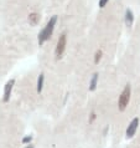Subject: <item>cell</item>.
<instances>
[{
	"mask_svg": "<svg viewBox=\"0 0 140 148\" xmlns=\"http://www.w3.org/2000/svg\"><path fill=\"white\" fill-rule=\"evenodd\" d=\"M57 24V15H53L52 18L48 20L46 26H45L42 30H41L39 32V38H37V42L39 45L41 46V45H43L46 41L51 38V35L53 34V30H55V26Z\"/></svg>",
	"mask_w": 140,
	"mask_h": 148,
	"instance_id": "obj_1",
	"label": "cell"
},
{
	"mask_svg": "<svg viewBox=\"0 0 140 148\" xmlns=\"http://www.w3.org/2000/svg\"><path fill=\"white\" fill-rule=\"evenodd\" d=\"M130 96H131V86L128 84L124 87V90H123V92L120 93V96H119V100H118L119 111H124L126 108V106L130 101Z\"/></svg>",
	"mask_w": 140,
	"mask_h": 148,
	"instance_id": "obj_2",
	"label": "cell"
},
{
	"mask_svg": "<svg viewBox=\"0 0 140 148\" xmlns=\"http://www.w3.org/2000/svg\"><path fill=\"white\" fill-rule=\"evenodd\" d=\"M66 45H67V34L63 32L61 34V36L58 38V41H57L56 49H55V56L56 59H61L63 55V52L66 50Z\"/></svg>",
	"mask_w": 140,
	"mask_h": 148,
	"instance_id": "obj_3",
	"label": "cell"
},
{
	"mask_svg": "<svg viewBox=\"0 0 140 148\" xmlns=\"http://www.w3.org/2000/svg\"><path fill=\"white\" fill-rule=\"evenodd\" d=\"M14 85H15V80L14 79H11L6 82V85H5V87H4V97H3V101L5 102H9L10 100V96H11V91H13V87H14Z\"/></svg>",
	"mask_w": 140,
	"mask_h": 148,
	"instance_id": "obj_4",
	"label": "cell"
},
{
	"mask_svg": "<svg viewBox=\"0 0 140 148\" xmlns=\"http://www.w3.org/2000/svg\"><path fill=\"white\" fill-rule=\"evenodd\" d=\"M138 126H139V118L135 117L134 120L129 123V126H128V128H126L125 134L128 138H131L135 134V132H137V130H138Z\"/></svg>",
	"mask_w": 140,
	"mask_h": 148,
	"instance_id": "obj_5",
	"label": "cell"
},
{
	"mask_svg": "<svg viewBox=\"0 0 140 148\" xmlns=\"http://www.w3.org/2000/svg\"><path fill=\"white\" fill-rule=\"evenodd\" d=\"M40 19H41L40 14L36 13V11H34V13H30V14H29L27 21H29V24H30L31 26H36V25H37V24L40 23Z\"/></svg>",
	"mask_w": 140,
	"mask_h": 148,
	"instance_id": "obj_6",
	"label": "cell"
},
{
	"mask_svg": "<svg viewBox=\"0 0 140 148\" xmlns=\"http://www.w3.org/2000/svg\"><path fill=\"white\" fill-rule=\"evenodd\" d=\"M133 23H134V13L130 9H126L125 10V25L128 27H130L133 25Z\"/></svg>",
	"mask_w": 140,
	"mask_h": 148,
	"instance_id": "obj_7",
	"label": "cell"
},
{
	"mask_svg": "<svg viewBox=\"0 0 140 148\" xmlns=\"http://www.w3.org/2000/svg\"><path fill=\"white\" fill-rule=\"evenodd\" d=\"M97 82H98V72H94L92 79H90V82H89V90L90 91H94V90H96Z\"/></svg>",
	"mask_w": 140,
	"mask_h": 148,
	"instance_id": "obj_8",
	"label": "cell"
},
{
	"mask_svg": "<svg viewBox=\"0 0 140 148\" xmlns=\"http://www.w3.org/2000/svg\"><path fill=\"white\" fill-rule=\"evenodd\" d=\"M43 81H45V75H43V73H40V76L37 79V93H41V91H42Z\"/></svg>",
	"mask_w": 140,
	"mask_h": 148,
	"instance_id": "obj_9",
	"label": "cell"
},
{
	"mask_svg": "<svg viewBox=\"0 0 140 148\" xmlns=\"http://www.w3.org/2000/svg\"><path fill=\"white\" fill-rule=\"evenodd\" d=\"M102 55H103V51L101 50V49H98V50L96 51V54H94V64H99V61L102 59Z\"/></svg>",
	"mask_w": 140,
	"mask_h": 148,
	"instance_id": "obj_10",
	"label": "cell"
},
{
	"mask_svg": "<svg viewBox=\"0 0 140 148\" xmlns=\"http://www.w3.org/2000/svg\"><path fill=\"white\" fill-rule=\"evenodd\" d=\"M109 3V0H99V1H98V5H99V8H105V5Z\"/></svg>",
	"mask_w": 140,
	"mask_h": 148,
	"instance_id": "obj_11",
	"label": "cell"
},
{
	"mask_svg": "<svg viewBox=\"0 0 140 148\" xmlns=\"http://www.w3.org/2000/svg\"><path fill=\"white\" fill-rule=\"evenodd\" d=\"M31 141H32V137H31V136H27V137H25L22 139V143H25V145H26V143H30Z\"/></svg>",
	"mask_w": 140,
	"mask_h": 148,
	"instance_id": "obj_12",
	"label": "cell"
},
{
	"mask_svg": "<svg viewBox=\"0 0 140 148\" xmlns=\"http://www.w3.org/2000/svg\"><path fill=\"white\" fill-rule=\"evenodd\" d=\"M97 118V114H96V112H92V114H90V118H89V123H92L94 120Z\"/></svg>",
	"mask_w": 140,
	"mask_h": 148,
	"instance_id": "obj_13",
	"label": "cell"
},
{
	"mask_svg": "<svg viewBox=\"0 0 140 148\" xmlns=\"http://www.w3.org/2000/svg\"><path fill=\"white\" fill-rule=\"evenodd\" d=\"M25 148H34V146H31V145H30V146H27V147H25Z\"/></svg>",
	"mask_w": 140,
	"mask_h": 148,
	"instance_id": "obj_14",
	"label": "cell"
}]
</instances>
